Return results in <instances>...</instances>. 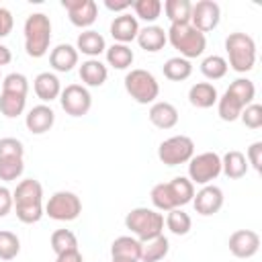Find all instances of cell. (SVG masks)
I'll list each match as a JSON object with an SVG mask.
<instances>
[{"instance_id": "cell-35", "label": "cell", "mask_w": 262, "mask_h": 262, "mask_svg": "<svg viewBox=\"0 0 262 262\" xmlns=\"http://www.w3.org/2000/svg\"><path fill=\"white\" fill-rule=\"evenodd\" d=\"M27 106V96H18V94H8V92H0V113L6 119H16L25 113Z\"/></svg>"}, {"instance_id": "cell-41", "label": "cell", "mask_w": 262, "mask_h": 262, "mask_svg": "<svg viewBox=\"0 0 262 262\" xmlns=\"http://www.w3.org/2000/svg\"><path fill=\"white\" fill-rule=\"evenodd\" d=\"M2 92L27 96L29 94V80H27V76L18 74V72H12V74L4 76L2 78Z\"/></svg>"}, {"instance_id": "cell-25", "label": "cell", "mask_w": 262, "mask_h": 262, "mask_svg": "<svg viewBox=\"0 0 262 262\" xmlns=\"http://www.w3.org/2000/svg\"><path fill=\"white\" fill-rule=\"evenodd\" d=\"M168 252H170V242L162 233V235H156L151 239L141 242V256H139V260L141 262H160V260H164L168 256Z\"/></svg>"}, {"instance_id": "cell-44", "label": "cell", "mask_w": 262, "mask_h": 262, "mask_svg": "<svg viewBox=\"0 0 262 262\" xmlns=\"http://www.w3.org/2000/svg\"><path fill=\"white\" fill-rule=\"evenodd\" d=\"M246 160L248 166H252L256 172H262V141L250 143V147L246 149Z\"/></svg>"}, {"instance_id": "cell-17", "label": "cell", "mask_w": 262, "mask_h": 262, "mask_svg": "<svg viewBox=\"0 0 262 262\" xmlns=\"http://www.w3.org/2000/svg\"><path fill=\"white\" fill-rule=\"evenodd\" d=\"M33 90H35L37 98L43 104H47V102H53L55 98H59V94H61V82H59V78L53 72H41L33 80Z\"/></svg>"}, {"instance_id": "cell-4", "label": "cell", "mask_w": 262, "mask_h": 262, "mask_svg": "<svg viewBox=\"0 0 262 262\" xmlns=\"http://www.w3.org/2000/svg\"><path fill=\"white\" fill-rule=\"evenodd\" d=\"M225 51H227V66L237 72L246 74L256 63V41L246 33H229L225 37Z\"/></svg>"}, {"instance_id": "cell-21", "label": "cell", "mask_w": 262, "mask_h": 262, "mask_svg": "<svg viewBox=\"0 0 262 262\" xmlns=\"http://www.w3.org/2000/svg\"><path fill=\"white\" fill-rule=\"evenodd\" d=\"M135 41H137V45H139L143 51H147V53H158V51L164 49V45L168 43V37H166L164 27L147 25V27L139 29Z\"/></svg>"}, {"instance_id": "cell-8", "label": "cell", "mask_w": 262, "mask_h": 262, "mask_svg": "<svg viewBox=\"0 0 262 262\" xmlns=\"http://www.w3.org/2000/svg\"><path fill=\"white\" fill-rule=\"evenodd\" d=\"M194 156V141L188 135H172L158 145V160L166 166L188 164Z\"/></svg>"}, {"instance_id": "cell-23", "label": "cell", "mask_w": 262, "mask_h": 262, "mask_svg": "<svg viewBox=\"0 0 262 262\" xmlns=\"http://www.w3.org/2000/svg\"><path fill=\"white\" fill-rule=\"evenodd\" d=\"M217 98L219 92L211 82H196L188 90V102L194 108H211L213 104H217Z\"/></svg>"}, {"instance_id": "cell-33", "label": "cell", "mask_w": 262, "mask_h": 262, "mask_svg": "<svg viewBox=\"0 0 262 262\" xmlns=\"http://www.w3.org/2000/svg\"><path fill=\"white\" fill-rule=\"evenodd\" d=\"M164 223H166V227H168L174 235H186V233L190 231V227H192L190 215H188L186 211H182V209H172V211H168Z\"/></svg>"}, {"instance_id": "cell-6", "label": "cell", "mask_w": 262, "mask_h": 262, "mask_svg": "<svg viewBox=\"0 0 262 262\" xmlns=\"http://www.w3.org/2000/svg\"><path fill=\"white\" fill-rule=\"evenodd\" d=\"M125 90L137 104H154L160 96V84L156 76L143 68H135L125 76Z\"/></svg>"}, {"instance_id": "cell-24", "label": "cell", "mask_w": 262, "mask_h": 262, "mask_svg": "<svg viewBox=\"0 0 262 262\" xmlns=\"http://www.w3.org/2000/svg\"><path fill=\"white\" fill-rule=\"evenodd\" d=\"M248 160H246V156L242 154V151H237V149H229L223 158H221V174H225L227 178H231V180H239V178H244L246 176V172H248Z\"/></svg>"}, {"instance_id": "cell-51", "label": "cell", "mask_w": 262, "mask_h": 262, "mask_svg": "<svg viewBox=\"0 0 262 262\" xmlns=\"http://www.w3.org/2000/svg\"><path fill=\"white\" fill-rule=\"evenodd\" d=\"M0 84H2V72H0Z\"/></svg>"}, {"instance_id": "cell-3", "label": "cell", "mask_w": 262, "mask_h": 262, "mask_svg": "<svg viewBox=\"0 0 262 262\" xmlns=\"http://www.w3.org/2000/svg\"><path fill=\"white\" fill-rule=\"evenodd\" d=\"M166 37H168V43L180 53V57L188 61L194 57H201L207 49V37L201 31H196L190 23L170 25V29L166 31Z\"/></svg>"}, {"instance_id": "cell-49", "label": "cell", "mask_w": 262, "mask_h": 262, "mask_svg": "<svg viewBox=\"0 0 262 262\" xmlns=\"http://www.w3.org/2000/svg\"><path fill=\"white\" fill-rule=\"evenodd\" d=\"M10 59H12L10 49H8L4 43H0V68H2V66H6V63H10Z\"/></svg>"}, {"instance_id": "cell-22", "label": "cell", "mask_w": 262, "mask_h": 262, "mask_svg": "<svg viewBox=\"0 0 262 262\" xmlns=\"http://www.w3.org/2000/svg\"><path fill=\"white\" fill-rule=\"evenodd\" d=\"M80 80H82V86H90V88H98L106 82L108 78V68L100 61V59H86L82 61L80 70Z\"/></svg>"}, {"instance_id": "cell-50", "label": "cell", "mask_w": 262, "mask_h": 262, "mask_svg": "<svg viewBox=\"0 0 262 262\" xmlns=\"http://www.w3.org/2000/svg\"><path fill=\"white\" fill-rule=\"evenodd\" d=\"M111 262H139V260H131V258H111Z\"/></svg>"}, {"instance_id": "cell-30", "label": "cell", "mask_w": 262, "mask_h": 262, "mask_svg": "<svg viewBox=\"0 0 262 262\" xmlns=\"http://www.w3.org/2000/svg\"><path fill=\"white\" fill-rule=\"evenodd\" d=\"M170 186V192L174 196V203L178 209H182L184 205L192 203V196H194V184L186 178V176H176L168 182Z\"/></svg>"}, {"instance_id": "cell-45", "label": "cell", "mask_w": 262, "mask_h": 262, "mask_svg": "<svg viewBox=\"0 0 262 262\" xmlns=\"http://www.w3.org/2000/svg\"><path fill=\"white\" fill-rule=\"evenodd\" d=\"M12 27H14V18H12V12L4 6H0V39L8 37L12 33Z\"/></svg>"}, {"instance_id": "cell-10", "label": "cell", "mask_w": 262, "mask_h": 262, "mask_svg": "<svg viewBox=\"0 0 262 262\" xmlns=\"http://www.w3.org/2000/svg\"><path fill=\"white\" fill-rule=\"evenodd\" d=\"M59 104L66 111V115H70V117H84V115H88V111L92 106V96H90L86 86H82V84H68L66 88H61Z\"/></svg>"}, {"instance_id": "cell-11", "label": "cell", "mask_w": 262, "mask_h": 262, "mask_svg": "<svg viewBox=\"0 0 262 262\" xmlns=\"http://www.w3.org/2000/svg\"><path fill=\"white\" fill-rule=\"evenodd\" d=\"M219 20H221V6L215 0H199L196 4H192L190 25L203 35L217 29Z\"/></svg>"}, {"instance_id": "cell-19", "label": "cell", "mask_w": 262, "mask_h": 262, "mask_svg": "<svg viewBox=\"0 0 262 262\" xmlns=\"http://www.w3.org/2000/svg\"><path fill=\"white\" fill-rule=\"evenodd\" d=\"M78 57H80V53H78V49H76L74 45H70V43H59V45H55V47L49 51V66H51L55 72L66 74V72H72V70L78 66Z\"/></svg>"}, {"instance_id": "cell-7", "label": "cell", "mask_w": 262, "mask_h": 262, "mask_svg": "<svg viewBox=\"0 0 262 262\" xmlns=\"http://www.w3.org/2000/svg\"><path fill=\"white\" fill-rule=\"evenodd\" d=\"M82 213V201L72 190H57L45 203V215L53 221H74Z\"/></svg>"}, {"instance_id": "cell-1", "label": "cell", "mask_w": 262, "mask_h": 262, "mask_svg": "<svg viewBox=\"0 0 262 262\" xmlns=\"http://www.w3.org/2000/svg\"><path fill=\"white\" fill-rule=\"evenodd\" d=\"M12 201H14V211L16 219L20 223H37L45 215V205H43V186L35 178H25L16 184L12 190Z\"/></svg>"}, {"instance_id": "cell-47", "label": "cell", "mask_w": 262, "mask_h": 262, "mask_svg": "<svg viewBox=\"0 0 262 262\" xmlns=\"http://www.w3.org/2000/svg\"><path fill=\"white\" fill-rule=\"evenodd\" d=\"M104 6L111 10V12H125L127 8L133 6V0H104Z\"/></svg>"}, {"instance_id": "cell-12", "label": "cell", "mask_w": 262, "mask_h": 262, "mask_svg": "<svg viewBox=\"0 0 262 262\" xmlns=\"http://www.w3.org/2000/svg\"><path fill=\"white\" fill-rule=\"evenodd\" d=\"M61 6L68 10V18L78 29H88L98 18V4L94 0H61Z\"/></svg>"}, {"instance_id": "cell-40", "label": "cell", "mask_w": 262, "mask_h": 262, "mask_svg": "<svg viewBox=\"0 0 262 262\" xmlns=\"http://www.w3.org/2000/svg\"><path fill=\"white\" fill-rule=\"evenodd\" d=\"M25 172V160L18 156L12 158H2L0 160V180L4 182H12L16 178H20Z\"/></svg>"}, {"instance_id": "cell-26", "label": "cell", "mask_w": 262, "mask_h": 262, "mask_svg": "<svg viewBox=\"0 0 262 262\" xmlns=\"http://www.w3.org/2000/svg\"><path fill=\"white\" fill-rule=\"evenodd\" d=\"M141 256V242L133 235H119L111 244V258H131L139 260Z\"/></svg>"}, {"instance_id": "cell-32", "label": "cell", "mask_w": 262, "mask_h": 262, "mask_svg": "<svg viewBox=\"0 0 262 262\" xmlns=\"http://www.w3.org/2000/svg\"><path fill=\"white\" fill-rule=\"evenodd\" d=\"M133 16L139 20H145L147 25H154L162 14V2L160 0H133Z\"/></svg>"}, {"instance_id": "cell-5", "label": "cell", "mask_w": 262, "mask_h": 262, "mask_svg": "<svg viewBox=\"0 0 262 262\" xmlns=\"http://www.w3.org/2000/svg\"><path fill=\"white\" fill-rule=\"evenodd\" d=\"M125 227L133 233V237H137L139 242H145L164 233V215L158 213L156 209L135 207L127 213Z\"/></svg>"}, {"instance_id": "cell-34", "label": "cell", "mask_w": 262, "mask_h": 262, "mask_svg": "<svg viewBox=\"0 0 262 262\" xmlns=\"http://www.w3.org/2000/svg\"><path fill=\"white\" fill-rule=\"evenodd\" d=\"M51 250L55 252V256L63 254V252H72V250H78V237L72 229H55L51 233Z\"/></svg>"}, {"instance_id": "cell-29", "label": "cell", "mask_w": 262, "mask_h": 262, "mask_svg": "<svg viewBox=\"0 0 262 262\" xmlns=\"http://www.w3.org/2000/svg\"><path fill=\"white\" fill-rule=\"evenodd\" d=\"M162 72H164V78H168L170 82H182V80H188V78H190V74H192V63H190L188 59L176 55V57H170V59L164 63Z\"/></svg>"}, {"instance_id": "cell-13", "label": "cell", "mask_w": 262, "mask_h": 262, "mask_svg": "<svg viewBox=\"0 0 262 262\" xmlns=\"http://www.w3.org/2000/svg\"><path fill=\"white\" fill-rule=\"evenodd\" d=\"M223 201H225V196H223V190H221L219 186H215V184H205V186H201V190L194 192V196H192V207H194V211H196L199 215L209 217V215L219 213V209L223 207Z\"/></svg>"}, {"instance_id": "cell-28", "label": "cell", "mask_w": 262, "mask_h": 262, "mask_svg": "<svg viewBox=\"0 0 262 262\" xmlns=\"http://www.w3.org/2000/svg\"><path fill=\"white\" fill-rule=\"evenodd\" d=\"M170 25H184L190 23V12H192V2L190 0H166L162 4Z\"/></svg>"}, {"instance_id": "cell-39", "label": "cell", "mask_w": 262, "mask_h": 262, "mask_svg": "<svg viewBox=\"0 0 262 262\" xmlns=\"http://www.w3.org/2000/svg\"><path fill=\"white\" fill-rule=\"evenodd\" d=\"M20 254V239L8 229H0V260L8 262Z\"/></svg>"}, {"instance_id": "cell-36", "label": "cell", "mask_w": 262, "mask_h": 262, "mask_svg": "<svg viewBox=\"0 0 262 262\" xmlns=\"http://www.w3.org/2000/svg\"><path fill=\"white\" fill-rule=\"evenodd\" d=\"M227 70H229V66H227L225 57H221V55H207L201 61V74L207 80H221V78H225Z\"/></svg>"}, {"instance_id": "cell-15", "label": "cell", "mask_w": 262, "mask_h": 262, "mask_svg": "<svg viewBox=\"0 0 262 262\" xmlns=\"http://www.w3.org/2000/svg\"><path fill=\"white\" fill-rule=\"evenodd\" d=\"M55 123V113L49 104H37L25 115V125L33 135H43L47 133Z\"/></svg>"}, {"instance_id": "cell-27", "label": "cell", "mask_w": 262, "mask_h": 262, "mask_svg": "<svg viewBox=\"0 0 262 262\" xmlns=\"http://www.w3.org/2000/svg\"><path fill=\"white\" fill-rule=\"evenodd\" d=\"M104 55H106V63L115 70H127L135 59L133 49L123 43H113L111 47H106Z\"/></svg>"}, {"instance_id": "cell-48", "label": "cell", "mask_w": 262, "mask_h": 262, "mask_svg": "<svg viewBox=\"0 0 262 262\" xmlns=\"http://www.w3.org/2000/svg\"><path fill=\"white\" fill-rule=\"evenodd\" d=\"M55 262H84L80 250H72V252H63L59 256H55Z\"/></svg>"}, {"instance_id": "cell-14", "label": "cell", "mask_w": 262, "mask_h": 262, "mask_svg": "<svg viewBox=\"0 0 262 262\" xmlns=\"http://www.w3.org/2000/svg\"><path fill=\"white\" fill-rule=\"evenodd\" d=\"M227 246H229V252L235 258L246 260V258H252V256L258 254V250H260V235L256 231H252V229H237V231H233L229 235Z\"/></svg>"}, {"instance_id": "cell-16", "label": "cell", "mask_w": 262, "mask_h": 262, "mask_svg": "<svg viewBox=\"0 0 262 262\" xmlns=\"http://www.w3.org/2000/svg\"><path fill=\"white\" fill-rule=\"evenodd\" d=\"M137 33H139V20L129 12L115 16L111 23V37L115 39V43L129 45L131 41L137 39Z\"/></svg>"}, {"instance_id": "cell-2", "label": "cell", "mask_w": 262, "mask_h": 262, "mask_svg": "<svg viewBox=\"0 0 262 262\" xmlns=\"http://www.w3.org/2000/svg\"><path fill=\"white\" fill-rule=\"evenodd\" d=\"M25 51L29 57H43L51 45V20L45 12H33L27 16L25 27Z\"/></svg>"}, {"instance_id": "cell-37", "label": "cell", "mask_w": 262, "mask_h": 262, "mask_svg": "<svg viewBox=\"0 0 262 262\" xmlns=\"http://www.w3.org/2000/svg\"><path fill=\"white\" fill-rule=\"evenodd\" d=\"M225 92H229V94H231L233 98H237L244 106H248V104L254 102L256 86H254V82L248 80V78H237V80H233V82L229 84V88H227Z\"/></svg>"}, {"instance_id": "cell-20", "label": "cell", "mask_w": 262, "mask_h": 262, "mask_svg": "<svg viewBox=\"0 0 262 262\" xmlns=\"http://www.w3.org/2000/svg\"><path fill=\"white\" fill-rule=\"evenodd\" d=\"M76 49H78V53L88 55V59H98V55L106 51V41H104V37L98 31L86 29V31H82L78 35Z\"/></svg>"}, {"instance_id": "cell-38", "label": "cell", "mask_w": 262, "mask_h": 262, "mask_svg": "<svg viewBox=\"0 0 262 262\" xmlns=\"http://www.w3.org/2000/svg\"><path fill=\"white\" fill-rule=\"evenodd\" d=\"M149 199H151V203H154V207L158 209V211H172V209H178L176 207V203H174V196H172V192H170V186H168V182H160V184H156L154 188H151V192H149Z\"/></svg>"}, {"instance_id": "cell-46", "label": "cell", "mask_w": 262, "mask_h": 262, "mask_svg": "<svg viewBox=\"0 0 262 262\" xmlns=\"http://www.w3.org/2000/svg\"><path fill=\"white\" fill-rule=\"evenodd\" d=\"M14 207V201H12V190H8L6 186H0V219L6 217Z\"/></svg>"}, {"instance_id": "cell-43", "label": "cell", "mask_w": 262, "mask_h": 262, "mask_svg": "<svg viewBox=\"0 0 262 262\" xmlns=\"http://www.w3.org/2000/svg\"><path fill=\"white\" fill-rule=\"evenodd\" d=\"M12 156H18V158L25 156L23 141L16 139V137H0V160L2 158H12Z\"/></svg>"}, {"instance_id": "cell-42", "label": "cell", "mask_w": 262, "mask_h": 262, "mask_svg": "<svg viewBox=\"0 0 262 262\" xmlns=\"http://www.w3.org/2000/svg\"><path fill=\"white\" fill-rule=\"evenodd\" d=\"M239 119H242V123H244L248 129H260V127H262V106L256 104V102L248 104V106L242 111Z\"/></svg>"}, {"instance_id": "cell-18", "label": "cell", "mask_w": 262, "mask_h": 262, "mask_svg": "<svg viewBox=\"0 0 262 262\" xmlns=\"http://www.w3.org/2000/svg\"><path fill=\"white\" fill-rule=\"evenodd\" d=\"M147 119L154 127L158 129H172L176 127L178 123V108L172 104V102H166V100H156L149 111H147Z\"/></svg>"}, {"instance_id": "cell-9", "label": "cell", "mask_w": 262, "mask_h": 262, "mask_svg": "<svg viewBox=\"0 0 262 262\" xmlns=\"http://www.w3.org/2000/svg\"><path fill=\"white\" fill-rule=\"evenodd\" d=\"M221 174V156L215 151H203L188 160V180L192 184H211Z\"/></svg>"}, {"instance_id": "cell-31", "label": "cell", "mask_w": 262, "mask_h": 262, "mask_svg": "<svg viewBox=\"0 0 262 262\" xmlns=\"http://www.w3.org/2000/svg\"><path fill=\"white\" fill-rule=\"evenodd\" d=\"M244 108H246V106H244L237 98H233L229 92H223V96L217 98V115H219V119L225 121V123L237 121Z\"/></svg>"}]
</instances>
